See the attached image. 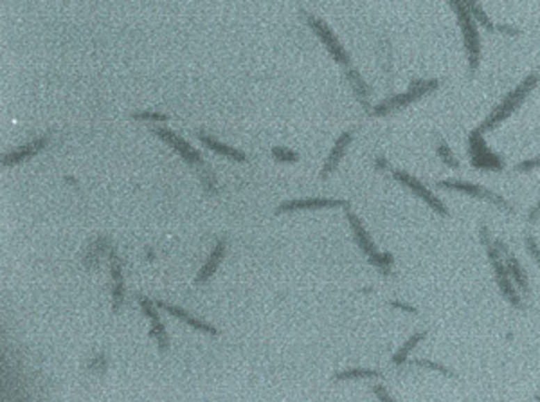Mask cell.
<instances>
[{
  "mask_svg": "<svg viewBox=\"0 0 540 402\" xmlns=\"http://www.w3.org/2000/svg\"><path fill=\"white\" fill-rule=\"evenodd\" d=\"M463 4L466 6V9H468V13L474 17L475 22H479L481 26L484 27L486 31H493L495 27H493L492 20L488 18V15L484 13V9L481 8V4L477 2V0H463Z\"/></svg>",
  "mask_w": 540,
  "mask_h": 402,
  "instance_id": "44dd1931",
  "label": "cell"
},
{
  "mask_svg": "<svg viewBox=\"0 0 540 402\" xmlns=\"http://www.w3.org/2000/svg\"><path fill=\"white\" fill-rule=\"evenodd\" d=\"M493 244L497 245V249L501 251L502 256H505V265H506V269H508V272H510L511 280L517 284V287L521 288L523 293H526V294L530 293V285H527V278H526V272H524L523 265H521V263H518V260L515 258L510 251H508V247H506L505 242L497 238V240H493Z\"/></svg>",
  "mask_w": 540,
  "mask_h": 402,
  "instance_id": "7c38bea8",
  "label": "cell"
},
{
  "mask_svg": "<svg viewBox=\"0 0 540 402\" xmlns=\"http://www.w3.org/2000/svg\"><path fill=\"white\" fill-rule=\"evenodd\" d=\"M391 305L395 307V309H402V311H405V312H411V314H416V309H414V307L405 305V303H402V302H392Z\"/></svg>",
  "mask_w": 540,
  "mask_h": 402,
  "instance_id": "8d00e7d4",
  "label": "cell"
},
{
  "mask_svg": "<svg viewBox=\"0 0 540 402\" xmlns=\"http://www.w3.org/2000/svg\"><path fill=\"white\" fill-rule=\"evenodd\" d=\"M110 260V275H112V302L113 311L119 312L122 302H125V285H122V265L119 260L118 253L110 249L109 253Z\"/></svg>",
  "mask_w": 540,
  "mask_h": 402,
  "instance_id": "5bb4252c",
  "label": "cell"
},
{
  "mask_svg": "<svg viewBox=\"0 0 540 402\" xmlns=\"http://www.w3.org/2000/svg\"><path fill=\"white\" fill-rule=\"evenodd\" d=\"M106 368H109V361H106V355L103 354V352H101V354H97L96 357L92 359L90 363H88V370L94 373H97V376H105Z\"/></svg>",
  "mask_w": 540,
  "mask_h": 402,
  "instance_id": "f1b7e54d",
  "label": "cell"
},
{
  "mask_svg": "<svg viewBox=\"0 0 540 402\" xmlns=\"http://www.w3.org/2000/svg\"><path fill=\"white\" fill-rule=\"evenodd\" d=\"M370 263L371 265H375L382 275L389 276L391 275V267L392 263H395V258H392L391 253H379V251H376V253H373L370 256Z\"/></svg>",
  "mask_w": 540,
  "mask_h": 402,
  "instance_id": "cb8c5ba5",
  "label": "cell"
},
{
  "mask_svg": "<svg viewBox=\"0 0 540 402\" xmlns=\"http://www.w3.org/2000/svg\"><path fill=\"white\" fill-rule=\"evenodd\" d=\"M198 139H200L202 143H204L209 150L220 153V155H223V157H229L231 161H238V162L247 161V155H245L244 152L232 148V146H227V144L220 143V141H216L214 137L207 136V134H198Z\"/></svg>",
  "mask_w": 540,
  "mask_h": 402,
  "instance_id": "ac0fdd59",
  "label": "cell"
},
{
  "mask_svg": "<svg viewBox=\"0 0 540 402\" xmlns=\"http://www.w3.org/2000/svg\"><path fill=\"white\" fill-rule=\"evenodd\" d=\"M539 82H540L539 75L526 76V79H523V82H521V84H518L517 87H515L514 91L505 98V100H502V103H499V105L490 112V116L481 123V127H479L481 134L493 130V128L499 127L506 118H510L515 110L523 105V101L530 96V92L537 87Z\"/></svg>",
  "mask_w": 540,
  "mask_h": 402,
  "instance_id": "6da1fadb",
  "label": "cell"
},
{
  "mask_svg": "<svg viewBox=\"0 0 540 402\" xmlns=\"http://www.w3.org/2000/svg\"><path fill=\"white\" fill-rule=\"evenodd\" d=\"M468 152H470L472 164H474L475 168L493 171H501L502 168H505V161H502L501 155H497V153L488 150L479 128L470 132V137H468Z\"/></svg>",
  "mask_w": 540,
  "mask_h": 402,
  "instance_id": "8992f818",
  "label": "cell"
},
{
  "mask_svg": "<svg viewBox=\"0 0 540 402\" xmlns=\"http://www.w3.org/2000/svg\"><path fill=\"white\" fill-rule=\"evenodd\" d=\"M225 251H227V242H225V238H222V240L216 242L214 249L211 251L209 258L205 260L204 265L200 267V271H198V275H196V278H195L196 285L207 284V281L213 278V275L216 272L218 267H220V262H222L223 256H225Z\"/></svg>",
  "mask_w": 540,
  "mask_h": 402,
  "instance_id": "4fadbf2b",
  "label": "cell"
},
{
  "mask_svg": "<svg viewBox=\"0 0 540 402\" xmlns=\"http://www.w3.org/2000/svg\"><path fill=\"white\" fill-rule=\"evenodd\" d=\"M346 217H348V222L349 226H351V231H353V236H355V242H357V245L362 249V253L367 254V256H371L373 253H376V247L375 244H373V240H371V236L370 233L366 231V228H364V224H362V220L358 219L357 215L351 213V211L346 208Z\"/></svg>",
  "mask_w": 540,
  "mask_h": 402,
  "instance_id": "e0dca14e",
  "label": "cell"
},
{
  "mask_svg": "<svg viewBox=\"0 0 540 402\" xmlns=\"http://www.w3.org/2000/svg\"><path fill=\"white\" fill-rule=\"evenodd\" d=\"M376 168H379V170H386V168H388V162H386V159L383 157L376 159Z\"/></svg>",
  "mask_w": 540,
  "mask_h": 402,
  "instance_id": "74e56055",
  "label": "cell"
},
{
  "mask_svg": "<svg viewBox=\"0 0 540 402\" xmlns=\"http://www.w3.org/2000/svg\"><path fill=\"white\" fill-rule=\"evenodd\" d=\"M351 141H353L351 132H342V134H340L339 139H337V143H335V146L331 148L330 155H328L326 161H324V167H323V170H321V177H323V179H328V177H330V175L337 170L340 159L344 157L346 150H348V146L351 144Z\"/></svg>",
  "mask_w": 540,
  "mask_h": 402,
  "instance_id": "9a60e30c",
  "label": "cell"
},
{
  "mask_svg": "<svg viewBox=\"0 0 540 402\" xmlns=\"http://www.w3.org/2000/svg\"><path fill=\"white\" fill-rule=\"evenodd\" d=\"M450 8L456 11L458 15V22L461 27L463 40H465V49H466V58H468V69L470 72H475L477 67H479V58H481V40H479V31L475 26V20L466 6L463 4V0H449Z\"/></svg>",
  "mask_w": 540,
  "mask_h": 402,
  "instance_id": "7a4b0ae2",
  "label": "cell"
},
{
  "mask_svg": "<svg viewBox=\"0 0 540 402\" xmlns=\"http://www.w3.org/2000/svg\"><path fill=\"white\" fill-rule=\"evenodd\" d=\"M436 152H438V155H440V161H443L447 167L454 168V170H458L459 168V162L458 159H456V155L452 153V150H450V146L447 143H445L443 139H438V146H436Z\"/></svg>",
  "mask_w": 540,
  "mask_h": 402,
  "instance_id": "d4e9b609",
  "label": "cell"
},
{
  "mask_svg": "<svg viewBox=\"0 0 540 402\" xmlns=\"http://www.w3.org/2000/svg\"><path fill=\"white\" fill-rule=\"evenodd\" d=\"M106 253H110V240L106 236H100V238H96L90 244V247H88L85 256H83V262H85L88 269H92V267H96L100 263L101 256H105Z\"/></svg>",
  "mask_w": 540,
  "mask_h": 402,
  "instance_id": "ffe728a7",
  "label": "cell"
},
{
  "mask_svg": "<svg viewBox=\"0 0 540 402\" xmlns=\"http://www.w3.org/2000/svg\"><path fill=\"white\" fill-rule=\"evenodd\" d=\"M411 363H413L414 366L429 368V370H434V372L445 373V376H449V377H456V373H454L450 368L443 366V364H440V363H432V361H411Z\"/></svg>",
  "mask_w": 540,
  "mask_h": 402,
  "instance_id": "f546056e",
  "label": "cell"
},
{
  "mask_svg": "<svg viewBox=\"0 0 540 402\" xmlns=\"http://www.w3.org/2000/svg\"><path fill=\"white\" fill-rule=\"evenodd\" d=\"M373 392H375V395H376V397H379V401H382V402H392V401H395V399H392L391 395L388 394V389L383 388L382 385H375V386H373Z\"/></svg>",
  "mask_w": 540,
  "mask_h": 402,
  "instance_id": "836d02e7",
  "label": "cell"
},
{
  "mask_svg": "<svg viewBox=\"0 0 540 402\" xmlns=\"http://www.w3.org/2000/svg\"><path fill=\"white\" fill-rule=\"evenodd\" d=\"M47 144H49L47 136L36 137L35 141H31V143L24 144V146H20V148L13 150V152H9L8 155H4V157H2V167H15V164H18V162L35 157L36 153L42 152Z\"/></svg>",
  "mask_w": 540,
  "mask_h": 402,
  "instance_id": "8fae6325",
  "label": "cell"
},
{
  "mask_svg": "<svg viewBox=\"0 0 540 402\" xmlns=\"http://www.w3.org/2000/svg\"><path fill=\"white\" fill-rule=\"evenodd\" d=\"M392 177H395V180H398V183L402 184V186H405V188H409L411 192L416 195V197L422 199L425 204H429L432 208V210L436 211V213H440L441 217H447L449 215V210H447V206L443 204V202L440 201V199L436 197L434 193L431 192V190L427 188V186H423L422 183H420L416 177H413V175H409L407 171H392Z\"/></svg>",
  "mask_w": 540,
  "mask_h": 402,
  "instance_id": "ba28073f",
  "label": "cell"
},
{
  "mask_svg": "<svg viewBox=\"0 0 540 402\" xmlns=\"http://www.w3.org/2000/svg\"><path fill=\"white\" fill-rule=\"evenodd\" d=\"M348 202L339 199H297V201L283 202L278 206L276 213H290V211L301 210H326V208H348Z\"/></svg>",
  "mask_w": 540,
  "mask_h": 402,
  "instance_id": "30bf717a",
  "label": "cell"
},
{
  "mask_svg": "<svg viewBox=\"0 0 540 402\" xmlns=\"http://www.w3.org/2000/svg\"><path fill=\"white\" fill-rule=\"evenodd\" d=\"M423 337H425V332H416V334H413V336H411L409 339H407V341L404 343V346H402V348L398 350L397 354L392 355V363H395V364H404V363H407V357H409L411 350H413L414 346L418 345V343L422 341Z\"/></svg>",
  "mask_w": 540,
  "mask_h": 402,
  "instance_id": "603a6c76",
  "label": "cell"
},
{
  "mask_svg": "<svg viewBox=\"0 0 540 402\" xmlns=\"http://www.w3.org/2000/svg\"><path fill=\"white\" fill-rule=\"evenodd\" d=\"M346 76H348L349 79V84H351L353 87V92H355V96H357V100L360 101V105L364 107V110H367L370 112L371 107H370V87H367V84L364 82V78H362L360 75H358V70L355 69H348L346 70Z\"/></svg>",
  "mask_w": 540,
  "mask_h": 402,
  "instance_id": "d6986e66",
  "label": "cell"
},
{
  "mask_svg": "<svg viewBox=\"0 0 540 402\" xmlns=\"http://www.w3.org/2000/svg\"><path fill=\"white\" fill-rule=\"evenodd\" d=\"M497 31H499V33H502V35H508V36L518 35V29H517V27L506 26V24H501V26H497Z\"/></svg>",
  "mask_w": 540,
  "mask_h": 402,
  "instance_id": "e575fe53",
  "label": "cell"
},
{
  "mask_svg": "<svg viewBox=\"0 0 540 402\" xmlns=\"http://www.w3.org/2000/svg\"><path fill=\"white\" fill-rule=\"evenodd\" d=\"M539 219H540V201L537 202L535 208H533V210L530 211V215H527V220H530V222H537Z\"/></svg>",
  "mask_w": 540,
  "mask_h": 402,
  "instance_id": "d590c367",
  "label": "cell"
},
{
  "mask_svg": "<svg viewBox=\"0 0 540 402\" xmlns=\"http://www.w3.org/2000/svg\"><path fill=\"white\" fill-rule=\"evenodd\" d=\"M438 188L443 190H450V192H459L465 193V195H470V197L481 199V201H488L490 204L497 206L499 210H502L505 213H514V208L506 199H502L501 195H497L493 193L492 190L483 188V186H477V184L472 183H465V180H454V179H447V180H438Z\"/></svg>",
  "mask_w": 540,
  "mask_h": 402,
  "instance_id": "5b68a950",
  "label": "cell"
},
{
  "mask_svg": "<svg viewBox=\"0 0 540 402\" xmlns=\"http://www.w3.org/2000/svg\"><path fill=\"white\" fill-rule=\"evenodd\" d=\"M150 337H153L157 341L159 348L162 352L170 348V341H168V334H166V327L162 321H152V330H150Z\"/></svg>",
  "mask_w": 540,
  "mask_h": 402,
  "instance_id": "484cf974",
  "label": "cell"
},
{
  "mask_svg": "<svg viewBox=\"0 0 540 402\" xmlns=\"http://www.w3.org/2000/svg\"><path fill=\"white\" fill-rule=\"evenodd\" d=\"M137 302H139V305H141V309H143L144 314L148 316L152 321H161V316H159V312H157L159 307L155 305V302H152V300H148V297H144V296L137 297Z\"/></svg>",
  "mask_w": 540,
  "mask_h": 402,
  "instance_id": "4316f807",
  "label": "cell"
},
{
  "mask_svg": "<svg viewBox=\"0 0 540 402\" xmlns=\"http://www.w3.org/2000/svg\"><path fill=\"white\" fill-rule=\"evenodd\" d=\"M135 119H141V121H168V116L166 114H159V112H139V114H134Z\"/></svg>",
  "mask_w": 540,
  "mask_h": 402,
  "instance_id": "4dcf8cb0",
  "label": "cell"
},
{
  "mask_svg": "<svg viewBox=\"0 0 540 402\" xmlns=\"http://www.w3.org/2000/svg\"><path fill=\"white\" fill-rule=\"evenodd\" d=\"M524 244H526L530 254H532L533 258H535V262L539 263V267H540V247H539V244H537L535 238H533V236H526V238H524Z\"/></svg>",
  "mask_w": 540,
  "mask_h": 402,
  "instance_id": "1f68e13d",
  "label": "cell"
},
{
  "mask_svg": "<svg viewBox=\"0 0 540 402\" xmlns=\"http://www.w3.org/2000/svg\"><path fill=\"white\" fill-rule=\"evenodd\" d=\"M484 247H486L488 258H490L493 271H495V281L497 285H499V288H501V294L508 300V303H510L511 307L523 309V300H521L518 293L515 291L514 280H511L510 272H508V269H506L505 265V260H502V253L497 249V245L493 244V240L486 242Z\"/></svg>",
  "mask_w": 540,
  "mask_h": 402,
  "instance_id": "277c9868",
  "label": "cell"
},
{
  "mask_svg": "<svg viewBox=\"0 0 540 402\" xmlns=\"http://www.w3.org/2000/svg\"><path fill=\"white\" fill-rule=\"evenodd\" d=\"M535 168H540V157L521 161L517 167H515V170L517 171H532V170H535Z\"/></svg>",
  "mask_w": 540,
  "mask_h": 402,
  "instance_id": "d6a6232c",
  "label": "cell"
},
{
  "mask_svg": "<svg viewBox=\"0 0 540 402\" xmlns=\"http://www.w3.org/2000/svg\"><path fill=\"white\" fill-rule=\"evenodd\" d=\"M373 377H382V372L373 370V368H348L344 372H339L335 376L337 380H349V379H373Z\"/></svg>",
  "mask_w": 540,
  "mask_h": 402,
  "instance_id": "7402d4cb",
  "label": "cell"
},
{
  "mask_svg": "<svg viewBox=\"0 0 540 402\" xmlns=\"http://www.w3.org/2000/svg\"><path fill=\"white\" fill-rule=\"evenodd\" d=\"M153 132H155V136H157L159 139L164 141L166 144H170L171 148H173L175 152L179 153V155L184 159V161L189 162V164H200V161H202L200 153L196 152V150L193 148V146L188 143V141H184L182 137L177 136V134H175L173 130L155 127V128H153Z\"/></svg>",
  "mask_w": 540,
  "mask_h": 402,
  "instance_id": "9c48e42d",
  "label": "cell"
},
{
  "mask_svg": "<svg viewBox=\"0 0 540 402\" xmlns=\"http://www.w3.org/2000/svg\"><path fill=\"white\" fill-rule=\"evenodd\" d=\"M272 155H274L276 161H281V162H297L299 161V153H296L294 150L283 148V146H274V148H272Z\"/></svg>",
  "mask_w": 540,
  "mask_h": 402,
  "instance_id": "83f0119b",
  "label": "cell"
},
{
  "mask_svg": "<svg viewBox=\"0 0 540 402\" xmlns=\"http://www.w3.org/2000/svg\"><path fill=\"white\" fill-rule=\"evenodd\" d=\"M438 87H440V82H438V79H414L413 84H411L409 91H405L402 92V94H397V96L382 101V103H379L371 112H373V116H376V118H383V116L392 114V112H397V110L411 105L414 101H418L420 98L427 96V94L434 92Z\"/></svg>",
  "mask_w": 540,
  "mask_h": 402,
  "instance_id": "3957f363",
  "label": "cell"
},
{
  "mask_svg": "<svg viewBox=\"0 0 540 402\" xmlns=\"http://www.w3.org/2000/svg\"><path fill=\"white\" fill-rule=\"evenodd\" d=\"M155 305H157L159 309H164V311L168 312V314H171V316H175V318L182 319L184 323H188L189 327L196 328V330H200V332L211 334V336H216V334H218V330L213 327V325L205 323L204 319L195 318V316L189 314L188 311H184L182 307L170 305V303H164V302H155Z\"/></svg>",
  "mask_w": 540,
  "mask_h": 402,
  "instance_id": "2e32d148",
  "label": "cell"
},
{
  "mask_svg": "<svg viewBox=\"0 0 540 402\" xmlns=\"http://www.w3.org/2000/svg\"><path fill=\"white\" fill-rule=\"evenodd\" d=\"M306 24H308L310 29L314 31L315 35L321 38V42L326 45L328 53L333 56V60H335L337 63H340V65L348 67L349 65V54L346 53L344 47L340 45L339 38H337L335 33L330 29V26H328L326 22H323L321 18L314 17V15H306Z\"/></svg>",
  "mask_w": 540,
  "mask_h": 402,
  "instance_id": "52a82bcc",
  "label": "cell"
}]
</instances>
